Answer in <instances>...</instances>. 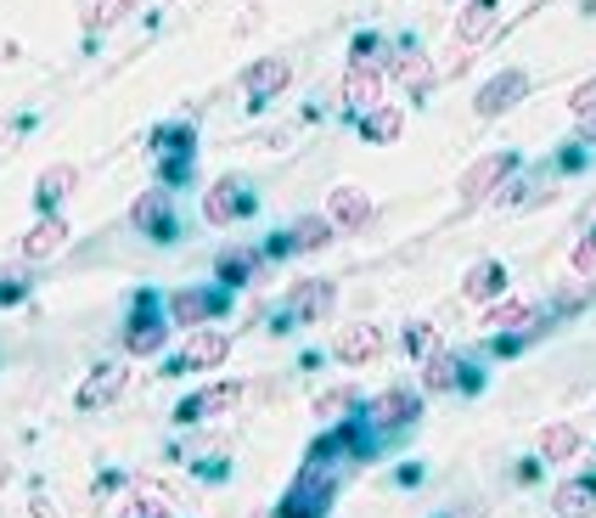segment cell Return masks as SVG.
<instances>
[{
	"label": "cell",
	"instance_id": "29",
	"mask_svg": "<svg viewBox=\"0 0 596 518\" xmlns=\"http://www.w3.org/2000/svg\"><path fill=\"white\" fill-rule=\"evenodd\" d=\"M153 153H158V158H164V153H197V124H191V119L158 124V130H153Z\"/></svg>",
	"mask_w": 596,
	"mask_h": 518
},
{
	"label": "cell",
	"instance_id": "13",
	"mask_svg": "<svg viewBox=\"0 0 596 518\" xmlns=\"http://www.w3.org/2000/svg\"><path fill=\"white\" fill-rule=\"evenodd\" d=\"M332 305H338V282H327V276H305V282L287 288V316L293 321H321V316H332Z\"/></svg>",
	"mask_w": 596,
	"mask_h": 518
},
{
	"label": "cell",
	"instance_id": "20",
	"mask_svg": "<svg viewBox=\"0 0 596 518\" xmlns=\"http://www.w3.org/2000/svg\"><path fill=\"white\" fill-rule=\"evenodd\" d=\"M495 23H501V0H467V7L456 12V45H478L495 34Z\"/></svg>",
	"mask_w": 596,
	"mask_h": 518
},
{
	"label": "cell",
	"instance_id": "6",
	"mask_svg": "<svg viewBox=\"0 0 596 518\" xmlns=\"http://www.w3.org/2000/svg\"><path fill=\"white\" fill-rule=\"evenodd\" d=\"M242 384L231 378V384H209V389H197V395H186L180 406H175V422L180 429H197V422H214V417H231L236 406H242Z\"/></svg>",
	"mask_w": 596,
	"mask_h": 518
},
{
	"label": "cell",
	"instance_id": "35",
	"mask_svg": "<svg viewBox=\"0 0 596 518\" xmlns=\"http://www.w3.org/2000/svg\"><path fill=\"white\" fill-rule=\"evenodd\" d=\"M141 0H96V29H119Z\"/></svg>",
	"mask_w": 596,
	"mask_h": 518
},
{
	"label": "cell",
	"instance_id": "3",
	"mask_svg": "<svg viewBox=\"0 0 596 518\" xmlns=\"http://www.w3.org/2000/svg\"><path fill=\"white\" fill-rule=\"evenodd\" d=\"M225 305H231V288H175V294L164 299V316H169L175 327H186V333H197V327L214 321Z\"/></svg>",
	"mask_w": 596,
	"mask_h": 518
},
{
	"label": "cell",
	"instance_id": "40",
	"mask_svg": "<svg viewBox=\"0 0 596 518\" xmlns=\"http://www.w3.org/2000/svg\"><path fill=\"white\" fill-rule=\"evenodd\" d=\"M377 52H383V34H355L350 40V63H377Z\"/></svg>",
	"mask_w": 596,
	"mask_h": 518
},
{
	"label": "cell",
	"instance_id": "37",
	"mask_svg": "<svg viewBox=\"0 0 596 518\" xmlns=\"http://www.w3.org/2000/svg\"><path fill=\"white\" fill-rule=\"evenodd\" d=\"M29 299V276L23 271H0V305H23Z\"/></svg>",
	"mask_w": 596,
	"mask_h": 518
},
{
	"label": "cell",
	"instance_id": "31",
	"mask_svg": "<svg viewBox=\"0 0 596 518\" xmlns=\"http://www.w3.org/2000/svg\"><path fill=\"white\" fill-rule=\"evenodd\" d=\"M361 406V389L355 384H343V389H327V395H316V417H327V422H338L343 411H355Z\"/></svg>",
	"mask_w": 596,
	"mask_h": 518
},
{
	"label": "cell",
	"instance_id": "39",
	"mask_svg": "<svg viewBox=\"0 0 596 518\" xmlns=\"http://www.w3.org/2000/svg\"><path fill=\"white\" fill-rule=\"evenodd\" d=\"M495 203H501V209H523V203H534L529 180H501V192H495Z\"/></svg>",
	"mask_w": 596,
	"mask_h": 518
},
{
	"label": "cell",
	"instance_id": "14",
	"mask_svg": "<svg viewBox=\"0 0 596 518\" xmlns=\"http://www.w3.org/2000/svg\"><path fill=\"white\" fill-rule=\"evenodd\" d=\"M124 384H130V366H124V361H102V366H96L90 378L79 384L74 406H79V411H102V406H113V400L124 395Z\"/></svg>",
	"mask_w": 596,
	"mask_h": 518
},
{
	"label": "cell",
	"instance_id": "25",
	"mask_svg": "<svg viewBox=\"0 0 596 518\" xmlns=\"http://www.w3.org/2000/svg\"><path fill=\"white\" fill-rule=\"evenodd\" d=\"M63 243H68V220L63 214H40L29 225V238H23V260H52Z\"/></svg>",
	"mask_w": 596,
	"mask_h": 518
},
{
	"label": "cell",
	"instance_id": "38",
	"mask_svg": "<svg viewBox=\"0 0 596 518\" xmlns=\"http://www.w3.org/2000/svg\"><path fill=\"white\" fill-rule=\"evenodd\" d=\"M569 271H574V276H591V271H596V231L574 243V254H569Z\"/></svg>",
	"mask_w": 596,
	"mask_h": 518
},
{
	"label": "cell",
	"instance_id": "7",
	"mask_svg": "<svg viewBox=\"0 0 596 518\" xmlns=\"http://www.w3.org/2000/svg\"><path fill=\"white\" fill-rule=\"evenodd\" d=\"M231 355V333H225V327H197V333L186 339V350L164 366L169 372V378H180V372H209V366H220Z\"/></svg>",
	"mask_w": 596,
	"mask_h": 518
},
{
	"label": "cell",
	"instance_id": "41",
	"mask_svg": "<svg viewBox=\"0 0 596 518\" xmlns=\"http://www.w3.org/2000/svg\"><path fill=\"white\" fill-rule=\"evenodd\" d=\"M467 68H473V45H456V40H451V63H444V74L462 79Z\"/></svg>",
	"mask_w": 596,
	"mask_h": 518
},
{
	"label": "cell",
	"instance_id": "17",
	"mask_svg": "<svg viewBox=\"0 0 596 518\" xmlns=\"http://www.w3.org/2000/svg\"><path fill=\"white\" fill-rule=\"evenodd\" d=\"M327 214H332V225L343 231V238H355V231H366L372 225V198L361 192V186H332V198H327Z\"/></svg>",
	"mask_w": 596,
	"mask_h": 518
},
{
	"label": "cell",
	"instance_id": "26",
	"mask_svg": "<svg viewBox=\"0 0 596 518\" xmlns=\"http://www.w3.org/2000/svg\"><path fill=\"white\" fill-rule=\"evenodd\" d=\"M343 231L332 225V214H305L293 231H287V249L293 254H316V249H327V243H338Z\"/></svg>",
	"mask_w": 596,
	"mask_h": 518
},
{
	"label": "cell",
	"instance_id": "24",
	"mask_svg": "<svg viewBox=\"0 0 596 518\" xmlns=\"http://www.w3.org/2000/svg\"><path fill=\"white\" fill-rule=\"evenodd\" d=\"M552 513L558 518H596V480L580 474V480H563L552 491Z\"/></svg>",
	"mask_w": 596,
	"mask_h": 518
},
{
	"label": "cell",
	"instance_id": "23",
	"mask_svg": "<svg viewBox=\"0 0 596 518\" xmlns=\"http://www.w3.org/2000/svg\"><path fill=\"white\" fill-rule=\"evenodd\" d=\"M260 265H265V249H247V243H236V249H225V254L214 260V276L225 282V288H247V282L260 276Z\"/></svg>",
	"mask_w": 596,
	"mask_h": 518
},
{
	"label": "cell",
	"instance_id": "33",
	"mask_svg": "<svg viewBox=\"0 0 596 518\" xmlns=\"http://www.w3.org/2000/svg\"><path fill=\"white\" fill-rule=\"evenodd\" d=\"M400 344H406V355H417V361H428V355L439 350V327H433V321H411Z\"/></svg>",
	"mask_w": 596,
	"mask_h": 518
},
{
	"label": "cell",
	"instance_id": "30",
	"mask_svg": "<svg viewBox=\"0 0 596 518\" xmlns=\"http://www.w3.org/2000/svg\"><path fill=\"white\" fill-rule=\"evenodd\" d=\"M596 299V282L591 276H569L563 288L552 294V316H574V310H585Z\"/></svg>",
	"mask_w": 596,
	"mask_h": 518
},
{
	"label": "cell",
	"instance_id": "43",
	"mask_svg": "<svg viewBox=\"0 0 596 518\" xmlns=\"http://www.w3.org/2000/svg\"><path fill=\"white\" fill-rule=\"evenodd\" d=\"M439 518H456V513H439ZM462 518H484V513H478V507H467V513H462Z\"/></svg>",
	"mask_w": 596,
	"mask_h": 518
},
{
	"label": "cell",
	"instance_id": "12",
	"mask_svg": "<svg viewBox=\"0 0 596 518\" xmlns=\"http://www.w3.org/2000/svg\"><path fill=\"white\" fill-rule=\"evenodd\" d=\"M383 74H388V79H400V85L411 90V102H422L428 90H433V79H439V68H433V63L417 52V40H406L400 52H394V57L383 63Z\"/></svg>",
	"mask_w": 596,
	"mask_h": 518
},
{
	"label": "cell",
	"instance_id": "28",
	"mask_svg": "<svg viewBox=\"0 0 596 518\" xmlns=\"http://www.w3.org/2000/svg\"><path fill=\"white\" fill-rule=\"evenodd\" d=\"M529 321H540V305H529V299H495L489 316H484V327H495V333H518V327H529Z\"/></svg>",
	"mask_w": 596,
	"mask_h": 518
},
{
	"label": "cell",
	"instance_id": "10",
	"mask_svg": "<svg viewBox=\"0 0 596 518\" xmlns=\"http://www.w3.org/2000/svg\"><path fill=\"white\" fill-rule=\"evenodd\" d=\"M484 378H478V366L473 361H462V355H451V350H433L428 361H422V389H433V395H444V389H478Z\"/></svg>",
	"mask_w": 596,
	"mask_h": 518
},
{
	"label": "cell",
	"instance_id": "34",
	"mask_svg": "<svg viewBox=\"0 0 596 518\" xmlns=\"http://www.w3.org/2000/svg\"><path fill=\"white\" fill-rule=\"evenodd\" d=\"M191 164H197V153H164L158 158V186H169V192H175L180 180H191Z\"/></svg>",
	"mask_w": 596,
	"mask_h": 518
},
{
	"label": "cell",
	"instance_id": "22",
	"mask_svg": "<svg viewBox=\"0 0 596 518\" xmlns=\"http://www.w3.org/2000/svg\"><path fill=\"white\" fill-rule=\"evenodd\" d=\"M74 180H79L74 164H52V169H40V180H34V209H40V214H57L63 198L74 192Z\"/></svg>",
	"mask_w": 596,
	"mask_h": 518
},
{
	"label": "cell",
	"instance_id": "4",
	"mask_svg": "<svg viewBox=\"0 0 596 518\" xmlns=\"http://www.w3.org/2000/svg\"><path fill=\"white\" fill-rule=\"evenodd\" d=\"M332 496H338V485L321 480L316 467H305V474L287 485V496L276 502V513H282V518H327V513H332Z\"/></svg>",
	"mask_w": 596,
	"mask_h": 518
},
{
	"label": "cell",
	"instance_id": "44",
	"mask_svg": "<svg viewBox=\"0 0 596 518\" xmlns=\"http://www.w3.org/2000/svg\"><path fill=\"white\" fill-rule=\"evenodd\" d=\"M254 518H282V513H276V507H260V513H254Z\"/></svg>",
	"mask_w": 596,
	"mask_h": 518
},
{
	"label": "cell",
	"instance_id": "19",
	"mask_svg": "<svg viewBox=\"0 0 596 518\" xmlns=\"http://www.w3.org/2000/svg\"><path fill=\"white\" fill-rule=\"evenodd\" d=\"M507 288H512V271H507L501 260H478V265L467 271V282H462V299L495 305V299H507Z\"/></svg>",
	"mask_w": 596,
	"mask_h": 518
},
{
	"label": "cell",
	"instance_id": "2",
	"mask_svg": "<svg viewBox=\"0 0 596 518\" xmlns=\"http://www.w3.org/2000/svg\"><path fill=\"white\" fill-rule=\"evenodd\" d=\"M512 175H518V153H484V158H473V164L462 169V180H456L462 214L478 209V203H489L495 192H501V180H512Z\"/></svg>",
	"mask_w": 596,
	"mask_h": 518
},
{
	"label": "cell",
	"instance_id": "1",
	"mask_svg": "<svg viewBox=\"0 0 596 518\" xmlns=\"http://www.w3.org/2000/svg\"><path fill=\"white\" fill-rule=\"evenodd\" d=\"M169 316H164V305H158V294H135V310H130V321H124V355L130 361H146V355H164V344H169Z\"/></svg>",
	"mask_w": 596,
	"mask_h": 518
},
{
	"label": "cell",
	"instance_id": "15",
	"mask_svg": "<svg viewBox=\"0 0 596 518\" xmlns=\"http://www.w3.org/2000/svg\"><path fill=\"white\" fill-rule=\"evenodd\" d=\"M242 214H254V198H247V186L242 180H214L209 192H203V220L209 225H231V220H242Z\"/></svg>",
	"mask_w": 596,
	"mask_h": 518
},
{
	"label": "cell",
	"instance_id": "9",
	"mask_svg": "<svg viewBox=\"0 0 596 518\" xmlns=\"http://www.w3.org/2000/svg\"><path fill=\"white\" fill-rule=\"evenodd\" d=\"M287 85H293V57H260V63H247V74H242V97H247V108H265V102L282 97Z\"/></svg>",
	"mask_w": 596,
	"mask_h": 518
},
{
	"label": "cell",
	"instance_id": "45",
	"mask_svg": "<svg viewBox=\"0 0 596 518\" xmlns=\"http://www.w3.org/2000/svg\"><path fill=\"white\" fill-rule=\"evenodd\" d=\"M591 429H596V411H591Z\"/></svg>",
	"mask_w": 596,
	"mask_h": 518
},
{
	"label": "cell",
	"instance_id": "27",
	"mask_svg": "<svg viewBox=\"0 0 596 518\" xmlns=\"http://www.w3.org/2000/svg\"><path fill=\"white\" fill-rule=\"evenodd\" d=\"M580 445H585V434L574 429V422H545L540 429V456L545 462H574Z\"/></svg>",
	"mask_w": 596,
	"mask_h": 518
},
{
	"label": "cell",
	"instance_id": "11",
	"mask_svg": "<svg viewBox=\"0 0 596 518\" xmlns=\"http://www.w3.org/2000/svg\"><path fill=\"white\" fill-rule=\"evenodd\" d=\"M529 97V74L523 68H501V74H495L484 90H478V97H473V113L478 119H501L507 108H518Z\"/></svg>",
	"mask_w": 596,
	"mask_h": 518
},
{
	"label": "cell",
	"instance_id": "36",
	"mask_svg": "<svg viewBox=\"0 0 596 518\" xmlns=\"http://www.w3.org/2000/svg\"><path fill=\"white\" fill-rule=\"evenodd\" d=\"M569 113H574V119L596 113V74H591V79H580V85L569 90Z\"/></svg>",
	"mask_w": 596,
	"mask_h": 518
},
{
	"label": "cell",
	"instance_id": "5",
	"mask_svg": "<svg viewBox=\"0 0 596 518\" xmlns=\"http://www.w3.org/2000/svg\"><path fill=\"white\" fill-rule=\"evenodd\" d=\"M130 225L153 243H175V192L169 186H146V192L130 203Z\"/></svg>",
	"mask_w": 596,
	"mask_h": 518
},
{
	"label": "cell",
	"instance_id": "16",
	"mask_svg": "<svg viewBox=\"0 0 596 518\" xmlns=\"http://www.w3.org/2000/svg\"><path fill=\"white\" fill-rule=\"evenodd\" d=\"M383 63H350V74H343V108L350 113H372L383 102Z\"/></svg>",
	"mask_w": 596,
	"mask_h": 518
},
{
	"label": "cell",
	"instance_id": "18",
	"mask_svg": "<svg viewBox=\"0 0 596 518\" xmlns=\"http://www.w3.org/2000/svg\"><path fill=\"white\" fill-rule=\"evenodd\" d=\"M388 350V339H383V327H372V321H361V327H343L338 333V344H332V355L343 361V366H366V361H377Z\"/></svg>",
	"mask_w": 596,
	"mask_h": 518
},
{
	"label": "cell",
	"instance_id": "42",
	"mask_svg": "<svg viewBox=\"0 0 596 518\" xmlns=\"http://www.w3.org/2000/svg\"><path fill=\"white\" fill-rule=\"evenodd\" d=\"M124 518H169V507H164L158 496H146V502H135V513H124Z\"/></svg>",
	"mask_w": 596,
	"mask_h": 518
},
{
	"label": "cell",
	"instance_id": "8",
	"mask_svg": "<svg viewBox=\"0 0 596 518\" xmlns=\"http://www.w3.org/2000/svg\"><path fill=\"white\" fill-rule=\"evenodd\" d=\"M422 417V395L417 389H383L377 400H366V422H372V429L377 434H400L406 429V422H417Z\"/></svg>",
	"mask_w": 596,
	"mask_h": 518
},
{
	"label": "cell",
	"instance_id": "32",
	"mask_svg": "<svg viewBox=\"0 0 596 518\" xmlns=\"http://www.w3.org/2000/svg\"><path fill=\"white\" fill-rule=\"evenodd\" d=\"M338 456H350V445H343V434L332 429V434L310 440V451H305V467H316V474H321V467H332Z\"/></svg>",
	"mask_w": 596,
	"mask_h": 518
},
{
	"label": "cell",
	"instance_id": "21",
	"mask_svg": "<svg viewBox=\"0 0 596 518\" xmlns=\"http://www.w3.org/2000/svg\"><path fill=\"white\" fill-rule=\"evenodd\" d=\"M406 130V108L400 102H377L372 113H361V141L366 147H388V141H400Z\"/></svg>",
	"mask_w": 596,
	"mask_h": 518
}]
</instances>
